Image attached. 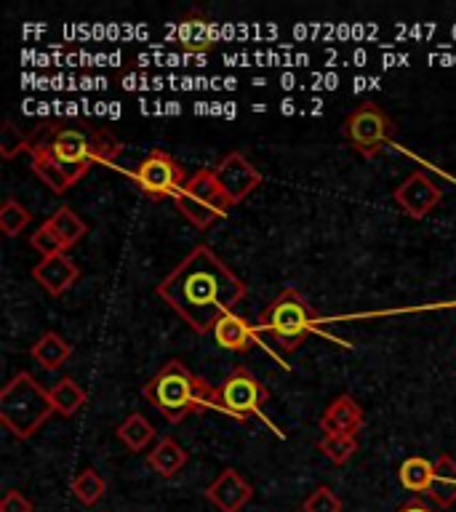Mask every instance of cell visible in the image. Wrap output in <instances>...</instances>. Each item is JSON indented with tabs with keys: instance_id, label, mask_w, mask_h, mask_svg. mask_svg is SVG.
Returning a JSON list of instances; mask_svg holds the SVG:
<instances>
[{
	"instance_id": "obj_10",
	"label": "cell",
	"mask_w": 456,
	"mask_h": 512,
	"mask_svg": "<svg viewBox=\"0 0 456 512\" xmlns=\"http://www.w3.org/2000/svg\"><path fill=\"white\" fill-rule=\"evenodd\" d=\"M214 176L230 206L243 203V200H246L251 192H256V187L264 182L262 171H259L243 152H227V155L219 160V166L214 168Z\"/></svg>"
},
{
	"instance_id": "obj_27",
	"label": "cell",
	"mask_w": 456,
	"mask_h": 512,
	"mask_svg": "<svg viewBox=\"0 0 456 512\" xmlns=\"http://www.w3.org/2000/svg\"><path fill=\"white\" fill-rule=\"evenodd\" d=\"M30 147H32L30 136L22 134L11 120H6V126H3V131H0V158L11 160L16 158L19 152H30Z\"/></svg>"
},
{
	"instance_id": "obj_17",
	"label": "cell",
	"mask_w": 456,
	"mask_h": 512,
	"mask_svg": "<svg viewBox=\"0 0 456 512\" xmlns=\"http://www.w3.org/2000/svg\"><path fill=\"white\" fill-rule=\"evenodd\" d=\"M432 502L438 504L440 510H448L456 504V459L448 454H440L435 459V472H432L430 491H427Z\"/></svg>"
},
{
	"instance_id": "obj_8",
	"label": "cell",
	"mask_w": 456,
	"mask_h": 512,
	"mask_svg": "<svg viewBox=\"0 0 456 512\" xmlns=\"http://www.w3.org/2000/svg\"><path fill=\"white\" fill-rule=\"evenodd\" d=\"M134 179L144 198L163 200L176 198L190 176H187L182 163L171 158L166 150H152L134 171Z\"/></svg>"
},
{
	"instance_id": "obj_31",
	"label": "cell",
	"mask_w": 456,
	"mask_h": 512,
	"mask_svg": "<svg viewBox=\"0 0 456 512\" xmlns=\"http://www.w3.org/2000/svg\"><path fill=\"white\" fill-rule=\"evenodd\" d=\"M398 512H435L432 510V507H427V504H422V502H408V504H403V507H400Z\"/></svg>"
},
{
	"instance_id": "obj_16",
	"label": "cell",
	"mask_w": 456,
	"mask_h": 512,
	"mask_svg": "<svg viewBox=\"0 0 456 512\" xmlns=\"http://www.w3.org/2000/svg\"><path fill=\"white\" fill-rule=\"evenodd\" d=\"M30 163H32V171H35V176H38L40 182L46 184L48 190L54 192V195H64V192L70 190L72 184H75L70 179V174H67V171L59 166V160L51 155L46 139H43L40 134H38V139H32Z\"/></svg>"
},
{
	"instance_id": "obj_5",
	"label": "cell",
	"mask_w": 456,
	"mask_h": 512,
	"mask_svg": "<svg viewBox=\"0 0 456 512\" xmlns=\"http://www.w3.org/2000/svg\"><path fill=\"white\" fill-rule=\"evenodd\" d=\"M320 315L296 288H283L259 315L256 328L270 336L283 352L296 350L318 328Z\"/></svg>"
},
{
	"instance_id": "obj_1",
	"label": "cell",
	"mask_w": 456,
	"mask_h": 512,
	"mask_svg": "<svg viewBox=\"0 0 456 512\" xmlns=\"http://www.w3.org/2000/svg\"><path fill=\"white\" fill-rule=\"evenodd\" d=\"M246 283L200 243L158 283V296L195 334H211L216 320L246 299Z\"/></svg>"
},
{
	"instance_id": "obj_25",
	"label": "cell",
	"mask_w": 456,
	"mask_h": 512,
	"mask_svg": "<svg viewBox=\"0 0 456 512\" xmlns=\"http://www.w3.org/2000/svg\"><path fill=\"white\" fill-rule=\"evenodd\" d=\"M32 222V214L16 198H8L0 208V230L6 238H16Z\"/></svg>"
},
{
	"instance_id": "obj_24",
	"label": "cell",
	"mask_w": 456,
	"mask_h": 512,
	"mask_svg": "<svg viewBox=\"0 0 456 512\" xmlns=\"http://www.w3.org/2000/svg\"><path fill=\"white\" fill-rule=\"evenodd\" d=\"M107 491V483L94 467H86V470H80L75 478H72V494L78 499L80 504H86V507H94L99 499Z\"/></svg>"
},
{
	"instance_id": "obj_28",
	"label": "cell",
	"mask_w": 456,
	"mask_h": 512,
	"mask_svg": "<svg viewBox=\"0 0 456 512\" xmlns=\"http://www.w3.org/2000/svg\"><path fill=\"white\" fill-rule=\"evenodd\" d=\"M342 499L334 494V488H312L310 496L302 502V512H342Z\"/></svg>"
},
{
	"instance_id": "obj_21",
	"label": "cell",
	"mask_w": 456,
	"mask_h": 512,
	"mask_svg": "<svg viewBox=\"0 0 456 512\" xmlns=\"http://www.w3.org/2000/svg\"><path fill=\"white\" fill-rule=\"evenodd\" d=\"M432 472H435V462L424 459V456H408L398 470L400 486L406 491H414V494H427L432 483Z\"/></svg>"
},
{
	"instance_id": "obj_2",
	"label": "cell",
	"mask_w": 456,
	"mask_h": 512,
	"mask_svg": "<svg viewBox=\"0 0 456 512\" xmlns=\"http://www.w3.org/2000/svg\"><path fill=\"white\" fill-rule=\"evenodd\" d=\"M144 400H150L158 408L160 416L171 424L184 422L190 414H203V411H222L214 384L192 374L182 360H168L158 374L142 387Z\"/></svg>"
},
{
	"instance_id": "obj_11",
	"label": "cell",
	"mask_w": 456,
	"mask_h": 512,
	"mask_svg": "<svg viewBox=\"0 0 456 512\" xmlns=\"http://www.w3.org/2000/svg\"><path fill=\"white\" fill-rule=\"evenodd\" d=\"M392 198L406 211V216H411V219H424L443 200V190L424 171H414L406 182L398 184V190L392 192Z\"/></svg>"
},
{
	"instance_id": "obj_4",
	"label": "cell",
	"mask_w": 456,
	"mask_h": 512,
	"mask_svg": "<svg viewBox=\"0 0 456 512\" xmlns=\"http://www.w3.org/2000/svg\"><path fill=\"white\" fill-rule=\"evenodd\" d=\"M54 403L43 384L30 371H19L0 390V422L16 438H32L51 419Z\"/></svg>"
},
{
	"instance_id": "obj_18",
	"label": "cell",
	"mask_w": 456,
	"mask_h": 512,
	"mask_svg": "<svg viewBox=\"0 0 456 512\" xmlns=\"http://www.w3.org/2000/svg\"><path fill=\"white\" fill-rule=\"evenodd\" d=\"M147 464L158 472L160 478H174L176 472L187 464V451L179 446V440H174L171 435H163L152 446L150 456H147Z\"/></svg>"
},
{
	"instance_id": "obj_26",
	"label": "cell",
	"mask_w": 456,
	"mask_h": 512,
	"mask_svg": "<svg viewBox=\"0 0 456 512\" xmlns=\"http://www.w3.org/2000/svg\"><path fill=\"white\" fill-rule=\"evenodd\" d=\"M318 448L334 464H347L358 451V438H352V435H323Z\"/></svg>"
},
{
	"instance_id": "obj_30",
	"label": "cell",
	"mask_w": 456,
	"mask_h": 512,
	"mask_svg": "<svg viewBox=\"0 0 456 512\" xmlns=\"http://www.w3.org/2000/svg\"><path fill=\"white\" fill-rule=\"evenodd\" d=\"M0 512H32V502L22 491H6L0 499Z\"/></svg>"
},
{
	"instance_id": "obj_20",
	"label": "cell",
	"mask_w": 456,
	"mask_h": 512,
	"mask_svg": "<svg viewBox=\"0 0 456 512\" xmlns=\"http://www.w3.org/2000/svg\"><path fill=\"white\" fill-rule=\"evenodd\" d=\"M48 395H51L54 411L59 416H64V419H70V416L78 414L80 406L88 400L86 390H83L75 379H70V376H64V379H59L54 387H48Z\"/></svg>"
},
{
	"instance_id": "obj_9",
	"label": "cell",
	"mask_w": 456,
	"mask_h": 512,
	"mask_svg": "<svg viewBox=\"0 0 456 512\" xmlns=\"http://www.w3.org/2000/svg\"><path fill=\"white\" fill-rule=\"evenodd\" d=\"M216 395H219L224 414L235 416L240 422L259 414L264 403L270 400V390L246 366H238L222 384H216Z\"/></svg>"
},
{
	"instance_id": "obj_3",
	"label": "cell",
	"mask_w": 456,
	"mask_h": 512,
	"mask_svg": "<svg viewBox=\"0 0 456 512\" xmlns=\"http://www.w3.org/2000/svg\"><path fill=\"white\" fill-rule=\"evenodd\" d=\"M40 136L46 139L51 155L70 174L72 182H80L99 163H115L123 152L120 139H115L110 131L94 126H48L40 131Z\"/></svg>"
},
{
	"instance_id": "obj_23",
	"label": "cell",
	"mask_w": 456,
	"mask_h": 512,
	"mask_svg": "<svg viewBox=\"0 0 456 512\" xmlns=\"http://www.w3.org/2000/svg\"><path fill=\"white\" fill-rule=\"evenodd\" d=\"M48 222H51V227L56 230V235H59V240L64 243V248H72L88 232V224L83 222L70 206L56 208L54 214L48 216Z\"/></svg>"
},
{
	"instance_id": "obj_7",
	"label": "cell",
	"mask_w": 456,
	"mask_h": 512,
	"mask_svg": "<svg viewBox=\"0 0 456 512\" xmlns=\"http://www.w3.org/2000/svg\"><path fill=\"white\" fill-rule=\"evenodd\" d=\"M342 136L358 155L374 160L395 139V120L379 104L363 102L344 118Z\"/></svg>"
},
{
	"instance_id": "obj_6",
	"label": "cell",
	"mask_w": 456,
	"mask_h": 512,
	"mask_svg": "<svg viewBox=\"0 0 456 512\" xmlns=\"http://www.w3.org/2000/svg\"><path fill=\"white\" fill-rule=\"evenodd\" d=\"M174 206L198 230H208L211 224L230 214L232 208L211 168H200L187 179L182 192L174 198Z\"/></svg>"
},
{
	"instance_id": "obj_22",
	"label": "cell",
	"mask_w": 456,
	"mask_h": 512,
	"mask_svg": "<svg viewBox=\"0 0 456 512\" xmlns=\"http://www.w3.org/2000/svg\"><path fill=\"white\" fill-rule=\"evenodd\" d=\"M118 438H120V443L128 448V451L139 454V451H144V448L150 446L152 440L158 438V430H155V427H152V424L147 422L142 414H131L128 419H123V422H120Z\"/></svg>"
},
{
	"instance_id": "obj_19",
	"label": "cell",
	"mask_w": 456,
	"mask_h": 512,
	"mask_svg": "<svg viewBox=\"0 0 456 512\" xmlns=\"http://www.w3.org/2000/svg\"><path fill=\"white\" fill-rule=\"evenodd\" d=\"M30 355L32 360L40 363L46 371H59V368L70 360L72 344L67 342L64 336L56 334V331H46V334L40 336L38 342L32 344Z\"/></svg>"
},
{
	"instance_id": "obj_29",
	"label": "cell",
	"mask_w": 456,
	"mask_h": 512,
	"mask_svg": "<svg viewBox=\"0 0 456 512\" xmlns=\"http://www.w3.org/2000/svg\"><path fill=\"white\" fill-rule=\"evenodd\" d=\"M30 246L35 248V251H38L40 256H43V259H46V256H54V254H62V251H67V248H64V243L62 240H59V235H56V230L54 227H51V222H43L38 227V230L32 232V238H30Z\"/></svg>"
},
{
	"instance_id": "obj_15",
	"label": "cell",
	"mask_w": 456,
	"mask_h": 512,
	"mask_svg": "<svg viewBox=\"0 0 456 512\" xmlns=\"http://www.w3.org/2000/svg\"><path fill=\"white\" fill-rule=\"evenodd\" d=\"M256 331L259 328L251 323L243 315H235V312H224L222 318L216 320L214 326V342L227 352H248L256 344Z\"/></svg>"
},
{
	"instance_id": "obj_12",
	"label": "cell",
	"mask_w": 456,
	"mask_h": 512,
	"mask_svg": "<svg viewBox=\"0 0 456 512\" xmlns=\"http://www.w3.org/2000/svg\"><path fill=\"white\" fill-rule=\"evenodd\" d=\"M206 499L214 504L219 512H240L251 499H254V488L238 470H222L214 478V483L206 488Z\"/></svg>"
},
{
	"instance_id": "obj_13",
	"label": "cell",
	"mask_w": 456,
	"mask_h": 512,
	"mask_svg": "<svg viewBox=\"0 0 456 512\" xmlns=\"http://www.w3.org/2000/svg\"><path fill=\"white\" fill-rule=\"evenodd\" d=\"M32 278L40 288H46L51 296H62L64 291H70L80 278L78 264L72 262V256L67 251L54 256H46L40 259L35 267H32Z\"/></svg>"
},
{
	"instance_id": "obj_14",
	"label": "cell",
	"mask_w": 456,
	"mask_h": 512,
	"mask_svg": "<svg viewBox=\"0 0 456 512\" xmlns=\"http://www.w3.org/2000/svg\"><path fill=\"white\" fill-rule=\"evenodd\" d=\"M360 427H363V408L352 395H339L326 406L320 416V430L326 435H352L358 438Z\"/></svg>"
}]
</instances>
